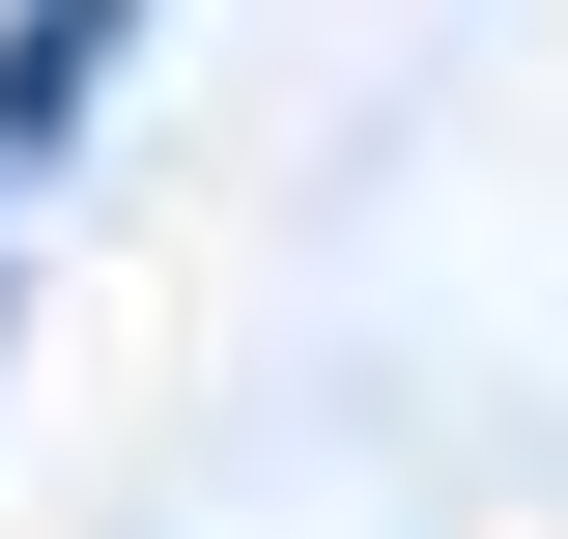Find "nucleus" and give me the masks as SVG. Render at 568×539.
Returning a JSON list of instances; mask_svg holds the SVG:
<instances>
[{
    "instance_id": "nucleus-1",
    "label": "nucleus",
    "mask_w": 568,
    "mask_h": 539,
    "mask_svg": "<svg viewBox=\"0 0 568 539\" xmlns=\"http://www.w3.org/2000/svg\"><path fill=\"white\" fill-rule=\"evenodd\" d=\"M114 58H142V0H29V29H0V200H29V171L114 114Z\"/></svg>"
},
{
    "instance_id": "nucleus-2",
    "label": "nucleus",
    "mask_w": 568,
    "mask_h": 539,
    "mask_svg": "<svg viewBox=\"0 0 568 539\" xmlns=\"http://www.w3.org/2000/svg\"><path fill=\"white\" fill-rule=\"evenodd\" d=\"M0 227H29V200H0ZM0 284H29V256H0Z\"/></svg>"
}]
</instances>
